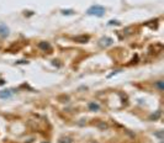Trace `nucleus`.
<instances>
[{
    "label": "nucleus",
    "instance_id": "nucleus-1",
    "mask_svg": "<svg viewBox=\"0 0 164 143\" xmlns=\"http://www.w3.org/2000/svg\"><path fill=\"white\" fill-rule=\"evenodd\" d=\"M104 13H105V9L102 6H99V5H95V6H91L88 10V14L89 15H96V16H102Z\"/></svg>",
    "mask_w": 164,
    "mask_h": 143
},
{
    "label": "nucleus",
    "instance_id": "nucleus-2",
    "mask_svg": "<svg viewBox=\"0 0 164 143\" xmlns=\"http://www.w3.org/2000/svg\"><path fill=\"white\" fill-rule=\"evenodd\" d=\"M0 35L1 36H8L9 35V30H8V27L5 26V25H0Z\"/></svg>",
    "mask_w": 164,
    "mask_h": 143
},
{
    "label": "nucleus",
    "instance_id": "nucleus-3",
    "mask_svg": "<svg viewBox=\"0 0 164 143\" xmlns=\"http://www.w3.org/2000/svg\"><path fill=\"white\" fill-rule=\"evenodd\" d=\"M89 109L91 110V111H97V110L100 109V106L97 105V104H95V102H90L89 104Z\"/></svg>",
    "mask_w": 164,
    "mask_h": 143
},
{
    "label": "nucleus",
    "instance_id": "nucleus-4",
    "mask_svg": "<svg viewBox=\"0 0 164 143\" xmlns=\"http://www.w3.org/2000/svg\"><path fill=\"white\" fill-rule=\"evenodd\" d=\"M10 95H11V93H10V90H4L3 93H0V97H10Z\"/></svg>",
    "mask_w": 164,
    "mask_h": 143
}]
</instances>
